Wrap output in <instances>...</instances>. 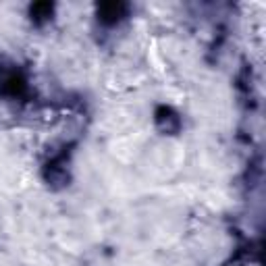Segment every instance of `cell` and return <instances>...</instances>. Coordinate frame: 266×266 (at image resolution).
<instances>
[{"label": "cell", "mask_w": 266, "mask_h": 266, "mask_svg": "<svg viewBox=\"0 0 266 266\" xmlns=\"http://www.w3.org/2000/svg\"><path fill=\"white\" fill-rule=\"evenodd\" d=\"M123 11H125V7H123V5H117V3H110V5H102V9H100L102 17H104V19H110V21H115V17L119 19Z\"/></svg>", "instance_id": "6da1fadb"}]
</instances>
